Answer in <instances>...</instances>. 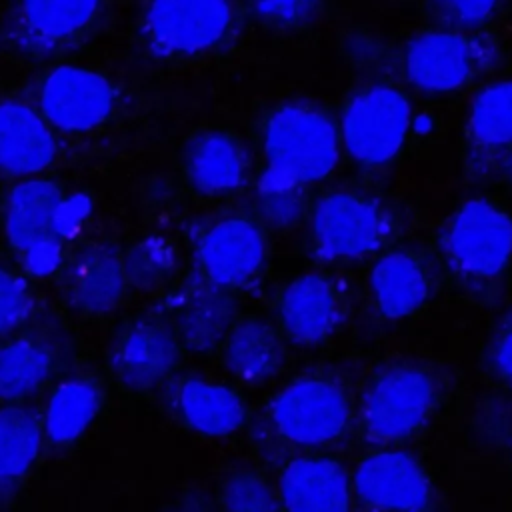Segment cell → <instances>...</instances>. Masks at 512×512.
Segmentation results:
<instances>
[{
  "label": "cell",
  "mask_w": 512,
  "mask_h": 512,
  "mask_svg": "<svg viewBox=\"0 0 512 512\" xmlns=\"http://www.w3.org/2000/svg\"><path fill=\"white\" fill-rule=\"evenodd\" d=\"M196 256L202 276L214 288L246 286L264 266V232L244 216L218 220L202 234Z\"/></svg>",
  "instance_id": "13"
},
{
  "label": "cell",
  "mask_w": 512,
  "mask_h": 512,
  "mask_svg": "<svg viewBox=\"0 0 512 512\" xmlns=\"http://www.w3.org/2000/svg\"><path fill=\"white\" fill-rule=\"evenodd\" d=\"M180 360V344L170 328L158 322H138L114 344L110 366L128 390H148L164 382Z\"/></svg>",
  "instance_id": "14"
},
{
  "label": "cell",
  "mask_w": 512,
  "mask_h": 512,
  "mask_svg": "<svg viewBox=\"0 0 512 512\" xmlns=\"http://www.w3.org/2000/svg\"><path fill=\"white\" fill-rule=\"evenodd\" d=\"M56 154L50 124L24 102H0V172L32 176L46 170Z\"/></svg>",
  "instance_id": "17"
},
{
  "label": "cell",
  "mask_w": 512,
  "mask_h": 512,
  "mask_svg": "<svg viewBox=\"0 0 512 512\" xmlns=\"http://www.w3.org/2000/svg\"><path fill=\"white\" fill-rule=\"evenodd\" d=\"M498 168H500V174L504 178V182L512 188V146H508L500 158H498Z\"/></svg>",
  "instance_id": "34"
},
{
  "label": "cell",
  "mask_w": 512,
  "mask_h": 512,
  "mask_svg": "<svg viewBox=\"0 0 512 512\" xmlns=\"http://www.w3.org/2000/svg\"><path fill=\"white\" fill-rule=\"evenodd\" d=\"M498 0H436V8L444 20L460 30L482 26L494 12Z\"/></svg>",
  "instance_id": "32"
},
{
  "label": "cell",
  "mask_w": 512,
  "mask_h": 512,
  "mask_svg": "<svg viewBox=\"0 0 512 512\" xmlns=\"http://www.w3.org/2000/svg\"><path fill=\"white\" fill-rule=\"evenodd\" d=\"M494 46L480 36L440 30L412 38L402 56L408 82L422 92L444 94L470 84L494 62Z\"/></svg>",
  "instance_id": "7"
},
{
  "label": "cell",
  "mask_w": 512,
  "mask_h": 512,
  "mask_svg": "<svg viewBox=\"0 0 512 512\" xmlns=\"http://www.w3.org/2000/svg\"><path fill=\"white\" fill-rule=\"evenodd\" d=\"M246 170L244 146L228 132L202 134L186 154L188 180L198 192L208 196H220L240 188Z\"/></svg>",
  "instance_id": "21"
},
{
  "label": "cell",
  "mask_w": 512,
  "mask_h": 512,
  "mask_svg": "<svg viewBox=\"0 0 512 512\" xmlns=\"http://www.w3.org/2000/svg\"><path fill=\"white\" fill-rule=\"evenodd\" d=\"M492 364L496 372L512 386V318L502 324L494 338Z\"/></svg>",
  "instance_id": "33"
},
{
  "label": "cell",
  "mask_w": 512,
  "mask_h": 512,
  "mask_svg": "<svg viewBox=\"0 0 512 512\" xmlns=\"http://www.w3.org/2000/svg\"><path fill=\"white\" fill-rule=\"evenodd\" d=\"M258 202L266 220L274 226L286 228L300 220L304 212V192L302 184L276 174L266 168L258 186Z\"/></svg>",
  "instance_id": "28"
},
{
  "label": "cell",
  "mask_w": 512,
  "mask_h": 512,
  "mask_svg": "<svg viewBox=\"0 0 512 512\" xmlns=\"http://www.w3.org/2000/svg\"><path fill=\"white\" fill-rule=\"evenodd\" d=\"M320 0H244L246 8L262 22L294 28L308 22L318 10Z\"/></svg>",
  "instance_id": "31"
},
{
  "label": "cell",
  "mask_w": 512,
  "mask_h": 512,
  "mask_svg": "<svg viewBox=\"0 0 512 512\" xmlns=\"http://www.w3.org/2000/svg\"><path fill=\"white\" fill-rule=\"evenodd\" d=\"M270 420L290 444L322 446L346 432L350 404L340 384L316 376L302 378L274 396Z\"/></svg>",
  "instance_id": "9"
},
{
  "label": "cell",
  "mask_w": 512,
  "mask_h": 512,
  "mask_svg": "<svg viewBox=\"0 0 512 512\" xmlns=\"http://www.w3.org/2000/svg\"><path fill=\"white\" fill-rule=\"evenodd\" d=\"M466 132L478 158H500L512 146V80L488 84L472 98Z\"/></svg>",
  "instance_id": "23"
},
{
  "label": "cell",
  "mask_w": 512,
  "mask_h": 512,
  "mask_svg": "<svg viewBox=\"0 0 512 512\" xmlns=\"http://www.w3.org/2000/svg\"><path fill=\"white\" fill-rule=\"evenodd\" d=\"M174 406L182 422L204 436L232 434L246 420V404L236 390L200 378L178 384Z\"/></svg>",
  "instance_id": "20"
},
{
  "label": "cell",
  "mask_w": 512,
  "mask_h": 512,
  "mask_svg": "<svg viewBox=\"0 0 512 512\" xmlns=\"http://www.w3.org/2000/svg\"><path fill=\"white\" fill-rule=\"evenodd\" d=\"M234 308L232 302L214 290H202L190 296L180 308V334L182 340L198 352L210 350L232 330Z\"/></svg>",
  "instance_id": "27"
},
{
  "label": "cell",
  "mask_w": 512,
  "mask_h": 512,
  "mask_svg": "<svg viewBox=\"0 0 512 512\" xmlns=\"http://www.w3.org/2000/svg\"><path fill=\"white\" fill-rule=\"evenodd\" d=\"M352 494L372 510H426L432 502V486L420 462L396 448L374 450L358 462Z\"/></svg>",
  "instance_id": "11"
},
{
  "label": "cell",
  "mask_w": 512,
  "mask_h": 512,
  "mask_svg": "<svg viewBox=\"0 0 512 512\" xmlns=\"http://www.w3.org/2000/svg\"><path fill=\"white\" fill-rule=\"evenodd\" d=\"M440 246L456 274L492 280L512 258V218L494 202L468 200L450 216Z\"/></svg>",
  "instance_id": "4"
},
{
  "label": "cell",
  "mask_w": 512,
  "mask_h": 512,
  "mask_svg": "<svg viewBox=\"0 0 512 512\" xmlns=\"http://www.w3.org/2000/svg\"><path fill=\"white\" fill-rule=\"evenodd\" d=\"M126 264L110 246L82 250L66 272L70 302L86 314L112 310L126 290Z\"/></svg>",
  "instance_id": "19"
},
{
  "label": "cell",
  "mask_w": 512,
  "mask_h": 512,
  "mask_svg": "<svg viewBox=\"0 0 512 512\" xmlns=\"http://www.w3.org/2000/svg\"><path fill=\"white\" fill-rule=\"evenodd\" d=\"M76 212L50 180L30 178L14 186L6 204V234L26 268L46 274L56 266Z\"/></svg>",
  "instance_id": "2"
},
{
  "label": "cell",
  "mask_w": 512,
  "mask_h": 512,
  "mask_svg": "<svg viewBox=\"0 0 512 512\" xmlns=\"http://www.w3.org/2000/svg\"><path fill=\"white\" fill-rule=\"evenodd\" d=\"M232 24V0H148L140 28L156 56L188 58L220 46Z\"/></svg>",
  "instance_id": "5"
},
{
  "label": "cell",
  "mask_w": 512,
  "mask_h": 512,
  "mask_svg": "<svg viewBox=\"0 0 512 512\" xmlns=\"http://www.w3.org/2000/svg\"><path fill=\"white\" fill-rule=\"evenodd\" d=\"M278 320L298 344L326 340L340 322V296L334 282L318 272L292 280L278 298Z\"/></svg>",
  "instance_id": "15"
},
{
  "label": "cell",
  "mask_w": 512,
  "mask_h": 512,
  "mask_svg": "<svg viewBox=\"0 0 512 512\" xmlns=\"http://www.w3.org/2000/svg\"><path fill=\"white\" fill-rule=\"evenodd\" d=\"M42 428L30 408L6 406L0 410V484L8 486L28 474L38 458Z\"/></svg>",
  "instance_id": "25"
},
{
  "label": "cell",
  "mask_w": 512,
  "mask_h": 512,
  "mask_svg": "<svg viewBox=\"0 0 512 512\" xmlns=\"http://www.w3.org/2000/svg\"><path fill=\"white\" fill-rule=\"evenodd\" d=\"M102 394L88 378L58 384L46 404L44 432L54 444L74 442L98 416Z\"/></svg>",
  "instance_id": "24"
},
{
  "label": "cell",
  "mask_w": 512,
  "mask_h": 512,
  "mask_svg": "<svg viewBox=\"0 0 512 512\" xmlns=\"http://www.w3.org/2000/svg\"><path fill=\"white\" fill-rule=\"evenodd\" d=\"M222 502L234 512H268L276 510V500L270 486L254 472H236L222 486Z\"/></svg>",
  "instance_id": "29"
},
{
  "label": "cell",
  "mask_w": 512,
  "mask_h": 512,
  "mask_svg": "<svg viewBox=\"0 0 512 512\" xmlns=\"http://www.w3.org/2000/svg\"><path fill=\"white\" fill-rule=\"evenodd\" d=\"M392 232L386 208L358 192H330L312 212L316 252L328 260L362 258L384 246Z\"/></svg>",
  "instance_id": "8"
},
{
  "label": "cell",
  "mask_w": 512,
  "mask_h": 512,
  "mask_svg": "<svg viewBox=\"0 0 512 512\" xmlns=\"http://www.w3.org/2000/svg\"><path fill=\"white\" fill-rule=\"evenodd\" d=\"M370 294L384 318L398 320L418 312L430 296L424 262L410 252H388L370 270Z\"/></svg>",
  "instance_id": "18"
},
{
  "label": "cell",
  "mask_w": 512,
  "mask_h": 512,
  "mask_svg": "<svg viewBox=\"0 0 512 512\" xmlns=\"http://www.w3.org/2000/svg\"><path fill=\"white\" fill-rule=\"evenodd\" d=\"M52 352L34 340H12L0 346V400H22L50 376Z\"/></svg>",
  "instance_id": "26"
},
{
  "label": "cell",
  "mask_w": 512,
  "mask_h": 512,
  "mask_svg": "<svg viewBox=\"0 0 512 512\" xmlns=\"http://www.w3.org/2000/svg\"><path fill=\"white\" fill-rule=\"evenodd\" d=\"M112 82L90 68L64 64L54 68L40 86V112L62 132H88L104 124L114 112Z\"/></svg>",
  "instance_id": "10"
},
{
  "label": "cell",
  "mask_w": 512,
  "mask_h": 512,
  "mask_svg": "<svg viewBox=\"0 0 512 512\" xmlns=\"http://www.w3.org/2000/svg\"><path fill=\"white\" fill-rule=\"evenodd\" d=\"M352 480L344 466L326 456L290 460L280 474V504L294 512H344Z\"/></svg>",
  "instance_id": "16"
},
{
  "label": "cell",
  "mask_w": 512,
  "mask_h": 512,
  "mask_svg": "<svg viewBox=\"0 0 512 512\" xmlns=\"http://www.w3.org/2000/svg\"><path fill=\"white\" fill-rule=\"evenodd\" d=\"M268 168L298 184L320 182L332 174L340 156L334 120L312 104H284L264 126Z\"/></svg>",
  "instance_id": "1"
},
{
  "label": "cell",
  "mask_w": 512,
  "mask_h": 512,
  "mask_svg": "<svg viewBox=\"0 0 512 512\" xmlns=\"http://www.w3.org/2000/svg\"><path fill=\"white\" fill-rule=\"evenodd\" d=\"M28 284L14 272L0 268V334L20 326L30 314Z\"/></svg>",
  "instance_id": "30"
},
{
  "label": "cell",
  "mask_w": 512,
  "mask_h": 512,
  "mask_svg": "<svg viewBox=\"0 0 512 512\" xmlns=\"http://www.w3.org/2000/svg\"><path fill=\"white\" fill-rule=\"evenodd\" d=\"M104 0H16L10 38L26 54L48 56L84 36Z\"/></svg>",
  "instance_id": "12"
},
{
  "label": "cell",
  "mask_w": 512,
  "mask_h": 512,
  "mask_svg": "<svg viewBox=\"0 0 512 512\" xmlns=\"http://www.w3.org/2000/svg\"><path fill=\"white\" fill-rule=\"evenodd\" d=\"M436 402L432 376L416 366L382 370L366 388L360 406L364 436L376 444H396L414 436Z\"/></svg>",
  "instance_id": "3"
},
{
  "label": "cell",
  "mask_w": 512,
  "mask_h": 512,
  "mask_svg": "<svg viewBox=\"0 0 512 512\" xmlns=\"http://www.w3.org/2000/svg\"><path fill=\"white\" fill-rule=\"evenodd\" d=\"M412 122L406 94L388 84H372L356 92L340 122L346 152L362 166H384L402 150Z\"/></svg>",
  "instance_id": "6"
},
{
  "label": "cell",
  "mask_w": 512,
  "mask_h": 512,
  "mask_svg": "<svg viewBox=\"0 0 512 512\" xmlns=\"http://www.w3.org/2000/svg\"><path fill=\"white\" fill-rule=\"evenodd\" d=\"M224 360L236 378L258 384L280 370L284 350L278 334L266 322L244 318L226 336Z\"/></svg>",
  "instance_id": "22"
}]
</instances>
